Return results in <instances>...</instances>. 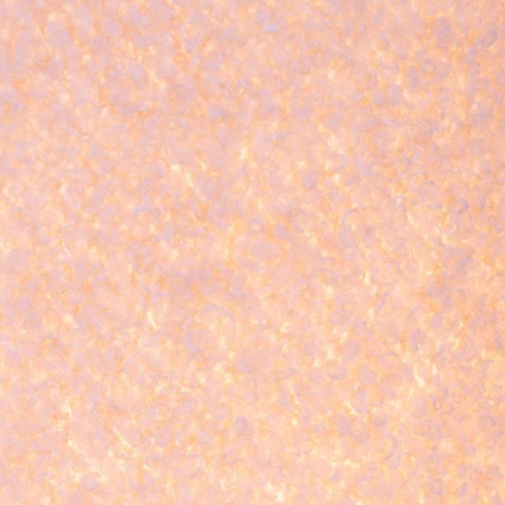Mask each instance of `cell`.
Segmentation results:
<instances>
[{"label":"cell","mask_w":505,"mask_h":505,"mask_svg":"<svg viewBox=\"0 0 505 505\" xmlns=\"http://www.w3.org/2000/svg\"><path fill=\"white\" fill-rule=\"evenodd\" d=\"M124 77H125V72L118 67H114L108 73V80L113 85H117Z\"/></svg>","instance_id":"f546056e"},{"label":"cell","mask_w":505,"mask_h":505,"mask_svg":"<svg viewBox=\"0 0 505 505\" xmlns=\"http://www.w3.org/2000/svg\"><path fill=\"white\" fill-rule=\"evenodd\" d=\"M130 38L132 44L137 50L145 51L147 48L153 47V39L151 35H146L138 31H134L130 33Z\"/></svg>","instance_id":"ac0fdd59"},{"label":"cell","mask_w":505,"mask_h":505,"mask_svg":"<svg viewBox=\"0 0 505 505\" xmlns=\"http://www.w3.org/2000/svg\"><path fill=\"white\" fill-rule=\"evenodd\" d=\"M161 118H162V115L159 113H155L153 115H150V116L145 117L144 119L141 120V122L139 124L141 132L145 136H155L157 129L161 122Z\"/></svg>","instance_id":"e0dca14e"},{"label":"cell","mask_w":505,"mask_h":505,"mask_svg":"<svg viewBox=\"0 0 505 505\" xmlns=\"http://www.w3.org/2000/svg\"><path fill=\"white\" fill-rule=\"evenodd\" d=\"M100 29H101V32L103 33V35L105 37H107L108 39L109 38L116 39L122 34V31H123V27H122V24L120 23V21L113 17V16H111V15L106 16L104 19L101 21Z\"/></svg>","instance_id":"9c48e42d"},{"label":"cell","mask_w":505,"mask_h":505,"mask_svg":"<svg viewBox=\"0 0 505 505\" xmlns=\"http://www.w3.org/2000/svg\"><path fill=\"white\" fill-rule=\"evenodd\" d=\"M48 66L50 68L49 72L52 75H57V74L60 73V70L62 69V66H63V62L59 58H54V59H51Z\"/></svg>","instance_id":"d6a6232c"},{"label":"cell","mask_w":505,"mask_h":505,"mask_svg":"<svg viewBox=\"0 0 505 505\" xmlns=\"http://www.w3.org/2000/svg\"><path fill=\"white\" fill-rule=\"evenodd\" d=\"M103 153H104V151H103V148L101 147V145L97 142H93L91 147H90L88 157H89V159H96V158H100L101 156L103 155Z\"/></svg>","instance_id":"d590c367"},{"label":"cell","mask_w":505,"mask_h":505,"mask_svg":"<svg viewBox=\"0 0 505 505\" xmlns=\"http://www.w3.org/2000/svg\"><path fill=\"white\" fill-rule=\"evenodd\" d=\"M205 116L209 121H218L230 116L229 110L221 103H211L205 108Z\"/></svg>","instance_id":"8fae6325"},{"label":"cell","mask_w":505,"mask_h":505,"mask_svg":"<svg viewBox=\"0 0 505 505\" xmlns=\"http://www.w3.org/2000/svg\"><path fill=\"white\" fill-rule=\"evenodd\" d=\"M156 72L159 77L171 79L178 74L179 67L171 59H162L156 64Z\"/></svg>","instance_id":"9a60e30c"},{"label":"cell","mask_w":505,"mask_h":505,"mask_svg":"<svg viewBox=\"0 0 505 505\" xmlns=\"http://www.w3.org/2000/svg\"><path fill=\"white\" fill-rule=\"evenodd\" d=\"M47 34L50 43L57 48L66 46L67 44H69L71 39V35L68 29H66L58 22L49 23V25L47 26Z\"/></svg>","instance_id":"8992f818"},{"label":"cell","mask_w":505,"mask_h":505,"mask_svg":"<svg viewBox=\"0 0 505 505\" xmlns=\"http://www.w3.org/2000/svg\"><path fill=\"white\" fill-rule=\"evenodd\" d=\"M104 5V10L106 11V13L108 14H112L114 12H116L117 9H118V5L119 3H117L116 1H109V2H105L103 3Z\"/></svg>","instance_id":"8d00e7d4"},{"label":"cell","mask_w":505,"mask_h":505,"mask_svg":"<svg viewBox=\"0 0 505 505\" xmlns=\"http://www.w3.org/2000/svg\"><path fill=\"white\" fill-rule=\"evenodd\" d=\"M81 54H82V51L80 50V48H78L77 46H70L68 48L67 55L71 59H77L80 57Z\"/></svg>","instance_id":"74e56055"},{"label":"cell","mask_w":505,"mask_h":505,"mask_svg":"<svg viewBox=\"0 0 505 505\" xmlns=\"http://www.w3.org/2000/svg\"><path fill=\"white\" fill-rule=\"evenodd\" d=\"M149 171L155 178H164L168 174L166 164L160 160H155L149 164Z\"/></svg>","instance_id":"d4e9b609"},{"label":"cell","mask_w":505,"mask_h":505,"mask_svg":"<svg viewBox=\"0 0 505 505\" xmlns=\"http://www.w3.org/2000/svg\"><path fill=\"white\" fill-rule=\"evenodd\" d=\"M252 87V82L248 78H241L239 79L236 84H235V90L236 92H244L249 90Z\"/></svg>","instance_id":"836d02e7"},{"label":"cell","mask_w":505,"mask_h":505,"mask_svg":"<svg viewBox=\"0 0 505 505\" xmlns=\"http://www.w3.org/2000/svg\"><path fill=\"white\" fill-rule=\"evenodd\" d=\"M277 30H278V25L275 22H270L264 26V32L267 34L275 33V32H277Z\"/></svg>","instance_id":"f35d334b"},{"label":"cell","mask_w":505,"mask_h":505,"mask_svg":"<svg viewBox=\"0 0 505 505\" xmlns=\"http://www.w3.org/2000/svg\"><path fill=\"white\" fill-rule=\"evenodd\" d=\"M224 62V55L219 51H214L204 60L203 67L207 72H215Z\"/></svg>","instance_id":"d6986e66"},{"label":"cell","mask_w":505,"mask_h":505,"mask_svg":"<svg viewBox=\"0 0 505 505\" xmlns=\"http://www.w3.org/2000/svg\"><path fill=\"white\" fill-rule=\"evenodd\" d=\"M155 179L153 177H144L136 185V192L141 195H145L151 191L152 186H154Z\"/></svg>","instance_id":"484cf974"},{"label":"cell","mask_w":505,"mask_h":505,"mask_svg":"<svg viewBox=\"0 0 505 505\" xmlns=\"http://www.w3.org/2000/svg\"><path fill=\"white\" fill-rule=\"evenodd\" d=\"M11 171H12V168H11V166L9 165V163L7 161L3 160V161L0 162V172L2 174L8 175V174L11 173Z\"/></svg>","instance_id":"ab89813d"},{"label":"cell","mask_w":505,"mask_h":505,"mask_svg":"<svg viewBox=\"0 0 505 505\" xmlns=\"http://www.w3.org/2000/svg\"><path fill=\"white\" fill-rule=\"evenodd\" d=\"M155 143L152 136H144L137 140L135 146V152L141 158H146L154 152Z\"/></svg>","instance_id":"2e32d148"},{"label":"cell","mask_w":505,"mask_h":505,"mask_svg":"<svg viewBox=\"0 0 505 505\" xmlns=\"http://www.w3.org/2000/svg\"><path fill=\"white\" fill-rule=\"evenodd\" d=\"M172 121L175 123L177 129H179V131L183 134V136H190L192 128H191V123L188 120L183 119V118H174Z\"/></svg>","instance_id":"1f68e13d"},{"label":"cell","mask_w":505,"mask_h":505,"mask_svg":"<svg viewBox=\"0 0 505 505\" xmlns=\"http://www.w3.org/2000/svg\"><path fill=\"white\" fill-rule=\"evenodd\" d=\"M72 18L78 36L82 39H88L95 24V18L91 9L87 5H81L73 10Z\"/></svg>","instance_id":"3957f363"},{"label":"cell","mask_w":505,"mask_h":505,"mask_svg":"<svg viewBox=\"0 0 505 505\" xmlns=\"http://www.w3.org/2000/svg\"><path fill=\"white\" fill-rule=\"evenodd\" d=\"M217 138L220 142V144L225 147H234L235 144L237 143V138L231 133V131L225 127V125H220L217 130Z\"/></svg>","instance_id":"44dd1931"},{"label":"cell","mask_w":505,"mask_h":505,"mask_svg":"<svg viewBox=\"0 0 505 505\" xmlns=\"http://www.w3.org/2000/svg\"><path fill=\"white\" fill-rule=\"evenodd\" d=\"M239 39V33L237 27L233 24L226 25L219 34V39L221 41H235Z\"/></svg>","instance_id":"cb8c5ba5"},{"label":"cell","mask_w":505,"mask_h":505,"mask_svg":"<svg viewBox=\"0 0 505 505\" xmlns=\"http://www.w3.org/2000/svg\"><path fill=\"white\" fill-rule=\"evenodd\" d=\"M75 179L80 185H87L90 181V175L87 171L83 169H78L77 171L74 173Z\"/></svg>","instance_id":"e575fe53"},{"label":"cell","mask_w":505,"mask_h":505,"mask_svg":"<svg viewBox=\"0 0 505 505\" xmlns=\"http://www.w3.org/2000/svg\"><path fill=\"white\" fill-rule=\"evenodd\" d=\"M254 18H255V22L258 26H265L268 24V22L270 20V14L266 9L259 8L256 10V12L254 14Z\"/></svg>","instance_id":"4dcf8cb0"},{"label":"cell","mask_w":505,"mask_h":505,"mask_svg":"<svg viewBox=\"0 0 505 505\" xmlns=\"http://www.w3.org/2000/svg\"><path fill=\"white\" fill-rule=\"evenodd\" d=\"M235 121L241 131H248L251 129L254 122V117L249 109H241L235 115Z\"/></svg>","instance_id":"ffe728a7"},{"label":"cell","mask_w":505,"mask_h":505,"mask_svg":"<svg viewBox=\"0 0 505 505\" xmlns=\"http://www.w3.org/2000/svg\"><path fill=\"white\" fill-rule=\"evenodd\" d=\"M218 186L217 180L214 176L208 175L206 172H200L194 184V193L196 198L207 201L213 198L216 193Z\"/></svg>","instance_id":"277c9868"},{"label":"cell","mask_w":505,"mask_h":505,"mask_svg":"<svg viewBox=\"0 0 505 505\" xmlns=\"http://www.w3.org/2000/svg\"><path fill=\"white\" fill-rule=\"evenodd\" d=\"M147 10L152 18H155L160 22L170 23L173 22L177 16L175 7L165 1L154 0L147 2Z\"/></svg>","instance_id":"5b68a950"},{"label":"cell","mask_w":505,"mask_h":505,"mask_svg":"<svg viewBox=\"0 0 505 505\" xmlns=\"http://www.w3.org/2000/svg\"><path fill=\"white\" fill-rule=\"evenodd\" d=\"M88 46L92 51L98 54L102 52H108L112 47V41L105 36L97 35L90 39Z\"/></svg>","instance_id":"7402d4cb"},{"label":"cell","mask_w":505,"mask_h":505,"mask_svg":"<svg viewBox=\"0 0 505 505\" xmlns=\"http://www.w3.org/2000/svg\"><path fill=\"white\" fill-rule=\"evenodd\" d=\"M165 154L172 164H182L185 149L174 136H168L165 140Z\"/></svg>","instance_id":"ba28073f"},{"label":"cell","mask_w":505,"mask_h":505,"mask_svg":"<svg viewBox=\"0 0 505 505\" xmlns=\"http://www.w3.org/2000/svg\"><path fill=\"white\" fill-rule=\"evenodd\" d=\"M131 132V129L125 123H117L111 129V136L115 139L124 140Z\"/></svg>","instance_id":"4316f807"},{"label":"cell","mask_w":505,"mask_h":505,"mask_svg":"<svg viewBox=\"0 0 505 505\" xmlns=\"http://www.w3.org/2000/svg\"><path fill=\"white\" fill-rule=\"evenodd\" d=\"M188 22L195 28L208 29L207 24L209 22V17L203 9L196 7L188 12Z\"/></svg>","instance_id":"5bb4252c"},{"label":"cell","mask_w":505,"mask_h":505,"mask_svg":"<svg viewBox=\"0 0 505 505\" xmlns=\"http://www.w3.org/2000/svg\"><path fill=\"white\" fill-rule=\"evenodd\" d=\"M127 72L136 86L139 88L145 86L147 81V70L143 63L137 60L130 61L127 65Z\"/></svg>","instance_id":"52a82bcc"},{"label":"cell","mask_w":505,"mask_h":505,"mask_svg":"<svg viewBox=\"0 0 505 505\" xmlns=\"http://www.w3.org/2000/svg\"><path fill=\"white\" fill-rule=\"evenodd\" d=\"M95 171L98 175L107 176L109 175L113 171V163L111 160L102 158L98 161L95 166Z\"/></svg>","instance_id":"83f0119b"},{"label":"cell","mask_w":505,"mask_h":505,"mask_svg":"<svg viewBox=\"0 0 505 505\" xmlns=\"http://www.w3.org/2000/svg\"><path fill=\"white\" fill-rule=\"evenodd\" d=\"M152 36L153 46L157 48H170L176 47L175 38L171 31L167 29H160L155 31Z\"/></svg>","instance_id":"4fadbf2b"},{"label":"cell","mask_w":505,"mask_h":505,"mask_svg":"<svg viewBox=\"0 0 505 505\" xmlns=\"http://www.w3.org/2000/svg\"><path fill=\"white\" fill-rule=\"evenodd\" d=\"M182 164H184L185 167H187L189 169H193L194 167H196L197 160H196V155H195L194 149H192V148L185 149Z\"/></svg>","instance_id":"f1b7e54d"},{"label":"cell","mask_w":505,"mask_h":505,"mask_svg":"<svg viewBox=\"0 0 505 505\" xmlns=\"http://www.w3.org/2000/svg\"><path fill=\"white\" fill-rule=\"evenodd\" d=\"M117 112L122 116V117H132L138 113H143L147 112L150 110V105L145 102V101H139V102H134V103H129L123 106L117 107Z\"/></svg>","instance_id":"7c38bea8"},{"label":"cell","mask_w":505,"mask_h":505,"mask_svg":"<svg viewBox=\"0 0 505 505\" xmlns=\"http://www.w3.org/2000/svg\"><path fill=\"white\" fill-rule=\"evenodd\" d=\"M198 148L208 166L214 171H220L226 167L229 160L228 155L225 149L221 148L214 139L208 137L203 138L198 142Z\"/></svg>","instance_id":"6da1fadb"},{"label":"cell","mask_w":505,"mask_h":505,"mask_svg":"<svg viewBox=\"0 0 505 505\" xmlns=\"http://www.w3.org/2000/svg\"><path fill=\"white\" fill-rule=\"evenodd\" d=\"M203 41V36L201 34H194V35H187V33L183 36V47L184 50L192 54L194 51L201 45Z\"/></svg>","instance_id":"603a6c76"},{"label":"cell","mask_w":505,"mask_h":505,"mask_svg":"<svg viewBox=\"0 0 505 505\" xmlns=\"http://www.w3.org/2000/svg\"><path fill=\"white\" fill-rule=\"evenodd\" d=\"M123 21L138 30L148 31L154 27V22L151 15L141 8L137 3H132L123 13Z\"/></svg>","instance_id":"7a4b0ae2"},{"label":"cell","mask_w":505,"mask_h":505,"mask_svg":"<svg viewBox=\"0 0 505 505\" xmlns=\"http://www.w3.org/2000/svg\"><path fill=\"white\" fill-rule=\"evenodd\" d=\"M132 98V91L124 86L115 85L108 94L109 101L117 107L123 106L130 103Z\"/></svg>","instance_id":"30bf717a"}]
</instances>
